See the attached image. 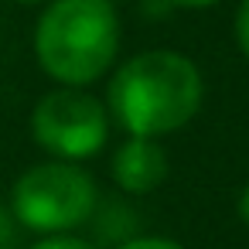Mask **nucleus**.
<instances>
[{"label":"nucleus","instance_id":"nucleus-9","mask_svg":"<svg viewBox=\"0 0 249 249\" xmlns=\"http://www.w3.org/2000/svg\"><path fill=\"white\" fill-rule=\"evenodd\" d=\"M239 218L249 225V184L242 188V195H239Z\"/></svg>","mask_w":249,"mask_h":249},{"label":"nucleus","instance_id":"nucleus-10","mask_svg":"<svg viewBox=\"0 0 249 249\" xmlns=\"http://www.w3.org/2000/svg\"><path fill=\"white\" fill-rule=\"evenodd\" d=\"M171 4H178V7H208L215 0H171Z\"/></svg>","mask_w":249,"mask_h":249},{"label":"nucleus","instance_id":"nucleus-5","mask_svg":"<svg viewBox=\"0 0 249 249\" xmlns=\"http://www.w3.org/2000/svg\"><path fill=\"white\" fill-rule=\"evenodd\" d=\"M113 178L130 195H147L167 178V154L154 137H130L113 157Z\"/></svg>","mask_w":249,"mask_h":249},{"label":"nucleus","instance_id":"nucleus-6","mask_svg":"<svg viewBox=\"0 0 249 249\" xmlns=\"http://www.w3.org/2000/svg\"><path fill=\"white\" fill-rule=\"evenodd\" d=\"M235 38H239L242 55L249 58V0H242V7H239V14H235Z\"/></svg>","mask_w":249,"mask_h":249},{"label":"nucleus","instance_id":"nucleus-2","mask_svg":"<svg viewBox=\"0 0 249 249\" xmlns=\"http://www.w3.org/2000/svg\"><path fill=\"white\" fill-rule=\"evenodd\" d=\"M120 21L109 0H55L35 31L41 69L69 86L99 79L116 55Z\"/></svg>","mask_w":249,"mask_h":249},{"label":"nucleus","instance_id":"nucleus-12","mask_svg":"<svg viewBox=\"0 0 249 249\" xmlns=\"http://www.w3.org/2000/svg\"><path fill=\"white\" fill-rule=\"evenodd\" d=\"M18 4H35V0H18Z\"/></svg>","mask_w":249,"mask_h":249},{"label":"nucleus","instance_id":"nucleus-1","mask_svg":"<svg viewBox=\"0 0 249 249\" xmlns=\"http://www.w3.org/2000/svg\"><path fill=\"white\" fill-rule=\"evenodd\" d=\"M201 106V75L178 52H147L116 69L109 109L130 137H160L184 126Z\"/></svg>","mask_w":249,"mask_h":249},{"label":"nucleus","instance_id":"nucleus-7","mask_svg":"<svg viewBox=\"0 0 249 249\" xmlns=\"http://www.w3.org/2000/svg\"><path fill=\"white\" fill-rule=\"evenodd\" d=\"M35 249H92V246H89V242H82V239H72V235H55V239L38 242Z\"/></svg>","mask_w":249,"mask_h":249},{"label":"nucleus","instance_id":"nucleus-11","mask_svg":"<svg viewBox=\"0 0 249 249\" xmlns=\"http://www.w3.org/2000/svg\"><path fill=\"white\" fill-rule=\"evenodd\" d=\"M4 225H7V208H4V201H0V232H4Z\"/></svg>","mask_w":249,"mask_h":249},{"label":"nucleus","instance_id":"nucleus-4","mask_svg":"<svg viewBox=\"0 0 249 249\" xmlns=\"http://www.w3.org/2000/svg\"><path fill=\"white\" fill-rule=\"evenodd\" d=\"M35 140L62 160H82L106 143L109 116L99 99L79 89L48 92L31 116Z\"/></svg>","mask_w":249,"mask_h":249},{"label":"nucleus","instance_id":"nucleus-8","mask_svg":"<svg viewBox=\"0 0 249 249\" xmlns=\"http://www.w3.org/2000/svg\"><path fill=\"white\" fill-rule=\"evenodd\" d=\"M120 249H181V246L171 242V239H133V242H126Z\"/></svg>","mask_w":249,"mask_h":249},{"label":"nucleus","instance_id":"nucleus-3","mask_svg":"<svg viewBox=\"0 0 249 249\" xmlns=\"http://www.w3.org/2000/svg\"><path fill=\"white\" fill-rule=\"evenodd\" d=\"M96 205V181L75 164H38L14 184L11 208L35 232H65L82 225Z\"/></svg>","mask_w":249,"mask_h":249}]
</instances>
